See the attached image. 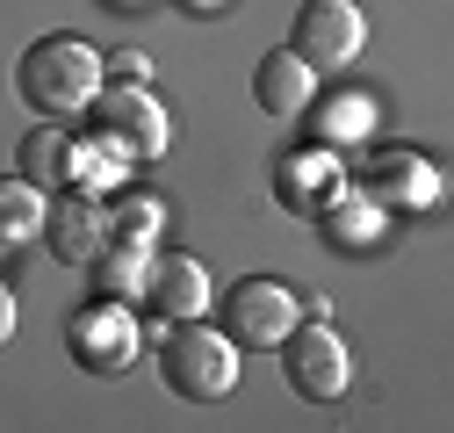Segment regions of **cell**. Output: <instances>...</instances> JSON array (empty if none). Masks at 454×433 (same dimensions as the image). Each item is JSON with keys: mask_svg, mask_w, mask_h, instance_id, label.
Segmentation results:
<instances>
[{"mask_svg": "<svg viewBox=\"0 0 454 433\" xmlns=\"http://www.w3.org/2000/svg\"><path fill=\"white\" fill-rule=\"evenodd\" d=\"M101 80H116V87H152V59H145V51H116V59H101Z\"/></svg>", "mask_w": 454, "mask_h": 433, "instance_id": "obj_20", "label": "cell"}, {"mask_svg": "<svg viewBox=\"0 0 454 433\" xmlns=\"http://www.w3.org/2000/svg\"><path fill=\"white\" fill-rule=\"evenodd\" d=\"M101 209H108V239H145V246H152L159 224H166V209H159L152 195H130V188H116Z\"/></svg>", "mask_w": 454, "mask_h": 433, "instance_id": "obj_19", "label": "cell"}, {"mask_svg": "<svg viewBox=\"0 0 454 433\" xmlns=\"http://www.w3.org/2000/svg\"><path fill=\"white\" fill-rule=\"evenodd\" d=\"M43 239H51V253H59L66 267H87L108 246V209L94 195H73L66 188V202H43Z\"/></svg>", "mask_w": 454, "mask_h": 433, "instance_id": "obj_10", "label": "cell"}, {"mask_svg": "<svg viewBox=\"0 0 454 433\" xmlns=\"http://www.w3.org/2000/svg\"><path fill=\"white\" fill-rule=\"evenodd\" d=\"M87 116H94V130L101 138H116L130 159H159L166 145V108L152 101V87H116V80H101V94L87 101Z\"/></svg>", "mask_w": 454, "mask_h": 433, "instance_id": "obj_6", "label": "cell"}, {"mask_svg": "<svg viewBox=\"0 0 454 433\" xmlns=\"http://www.w3.org/2000/svg\"><path fill=\"white\" fill-rule=\"evenodd\" d=\"M101 8H116V15H130V8H145V0H101Z\"/></svg>", "mask_w": 454, "mask_h": 433, "instance_id": "obj_22", "label": "cell"}, {"mask_svg": "<svg viewBox=\"0 0 454 433\" xmlns=\"http://www.w3.org/2000/svg\"><path fill=\"white\" fill-rule=\"evenodd\" d=\"M159 375L174 398H195V405H216L239 390V347L223 325H202V318H181L174 333L159 340Z\"/></svg>", "mask_w": 454, "mask_h": 433, "instance_id": "obj_2", "label": "cell"}, {"mask_svg": "<svg viewBox=\"0 0 454 433\" xmlns=\"http://www.w3.org/2000/svg\"><path fill=\"white\" fill-rule=\"evenodd\" d=\"M73 361H80L87 375H130V361H137V318H130L123 303L94 296V303L73 318Z\"/></svg>", "mask_w": 454, "mask_h": 433, "instance_id": "obj_8", "label": "cell"}, {"mask_svg": "<svg viewBox=\"0 0 454 433\" xmlns=\"http://www.w3.org/2000/svg\"><path fill=\"white\" fill-rule=\"evenodd\" d=\"M361 43H368V15L354 8V0H310V8L296 15V59L310 73H347L361 59Z\"/></svg>", "mask_w": 454, "mask_h": 433, "instance_id": "obj_5", "label": "cell"}, {"mask_svg": "<svg viewBox=\"0 0 454 433\" xmlns=\"http://www.w3.org/2000/svg\"><path fill=\"white\" fill-rule=\"evenodd\" d=\"M145 267H152V246H145V239H108V246L87 260V282H94V296L123 303V296L145 289Z\"/></svg>", "mask_w": 454, "mask_h": 433, "instance_id": "obj_15", "label": "cell"}, {"mask_svg": "<svg viewBox=\"0 0 454 433\" xmlns=\"http://www.w3.org/2000/svg\"><path fill=\"white\" fill-rule=\"evenodd\" d=\"M66 167H73V138L66 130H29L22 138V181L29 188H66Z\"/></svg>", "mask_w": 454, "mask_h": 433, "instance_id": "obj_17", "label": "cell"}, {"mask_svg": "<svg viewBox=\"0 0 454 433\" xmlns=\"http://www.w3.org/2000/svg\"><path fill=\"white\" fill-rule=\"evenodd\" d=\"M296 318H303V296L289 282H274V275H246L223 296V333H231L239 354H274L296 333Z\"/></svg>", "mask_w": 454, "mask_h": 433, "instance_id": "obj_3", "label": "cell"}, {"mask_svg": "<svg viewBox=\"0 0 454 433\" xmlns=\"http://www.w3.org/2000/svg\"><path fill=\"white\" fill-rule=\"evenodd\" d=\"M361 195H375L382 209H433L440 202V167L411 145H375L361 159Z\"/></svg>", "mask_w": 454, "mask_h": 433, "instance_id": "obj_7", "label": "cell"}, {"mask_svg": "<svg viewBox=\"0 0 454 433\" xmlns=\"http://www.w3.org/2000/svg\"><path fill=\"white\" fill-rule=\"evenodd\" d=\"M66 188H73V195H94V202H108L116 188H130V152H123L116 138H101V130L73 138V167H66Z\"/></svg>", "mask_w": 454, "mask_h": 433, "instance_id": "obj_13", "label": "cell"}, {"mask_svg": "<svg viewBox=\"0 0 454 433\" xmlns=\"http://www.w3.org/2000/svg\"><path fill=\"white\" fill-rule=\"evenodd\" d=\"M317 224H325V239H332L339 253H368V246H382V224H389V209L347 181V188H339V195L317 209Z\"/></svg>", "mask_w": 454, "mask_h": 433, "instance_id": "obj_14", "label": "cell"}, {"mask_svg": "<svg viewBox=\"0 0 454 433\" xmlns=\"http://www.w3.org/2000/svg\"><path fill=\"white\" fill-rule=\"evenodd\" d=\"M29 239H43V188L15 174L0 181V246H29Z\"/></svg>", "mask_w": 454, "mask_h": 433, "instance_id": "obj_16", "label": "cell"}, {"mask_svg": "<svg viewBox=\"0 0 454 433\" xmlns=\"http://www.w3.org/2000/svg\"><path fill=\"white\" fill-rule=\"evenodd\" d=\"M253 101L267 108L274 123H296V116H310V101H317V73L281 43V51H267V59L253 66Z\"/></svg>", "mask_w": 454, "mask_h": 433, "instance_id": "obj_11", "label": "cell"}, {"mask_svg": "<svg viewBox=\"0 0 454 433\" xmlns=\"http://www.w3.org/2000/svg\"><path fill=\"white\" fill-rule=\"evenodd\" d=\"M15 340V303H8V289H0V347Z\"/></svg>", "mask_w": 454, "mask_h": 433, "instance_id": "obj_21", "label": "cell"}, {"mask_svg": "<svg viewBox=\"0 0 454 433\" xmlns=\"http://www.w3.org/2000/svg\"><path fill=\"white\" fill-rule=\"evenodd\" d=\"M101 94V51L80 43V36H36L22 51V101L36 116L66 123V116H87V101Z\"/></svg>", "mask_w": 454, "mask_h": 433, "instance_id": "obj_1", "label": "cell"}, {"mask_svg": "<svg viewBox=\"0 0 454 433\" xmlns=\"http://www.w3.org/2000/svg\"><path fill=\"white\" fill-rule=\"evenodd\" d=\"M274 354H281V375H289V390L310 398V405L347 398V383H354V354H347V340H339L325 318H296V333L281 340Z\"/></svg>", "mask_w": 454, "mask_h": 433, "instance_id": "obj_4", "label": "cell"}, {"mask_svg": "<svg viewBox=\"0 0 454 433\" xmlns=\"http://www.w3.org/2000/svg\"><path fill=\"white\" fill-rule=\"evenodd\" d=\"M317 130H325V145H368L375 101H368V94H332V101L317 108Z\"/></svg>", "mask_w": 454, "mask_h": 433, "instance_id": "obj_18", "label": "cell"}, {"mask_svg": "<svg viewBox=\"0 0 454 433\" xmlns=\"http://www.w3.org/2000/svg\"><path fill=\"white\" fill-rule=\"evenodd\" d=\"M137 303H152L166 325L202 318V311H209V267H202V260H188V253H152Z\"/></svg>", "mask_w": 454, "mask_h": 433, "instance_id": "obj_9", "label": "cell"}, {"mask_svg": "<svg viewBox=\"0 0 454 433\" xmlns=\"http://www.w3.org/2000/svg\"><path fill=\"white\" fill-rule=\"evenodd\" d=\"M274 181H281V209L289 216H317L339 188H347V167H339L332 152H289L274 167Z\"/></svg>", "mask_w": 454, "mask_h": 433, "instance_id": "obj_12", "label": "cell"}, {"mask_svg": "<svg viewBox=\"0 0 454 433\" xmlns=\"http://www.w3.org/2000/svg\"><path fill=\"white\" fill-rule=\"evenodd\" d=\"M181 8H223V0H181Z\"/></svg>", "mask_w": 454, "mask_h": 433, "instance_id": "obj_23", "label": "cell"}]
</instances>
